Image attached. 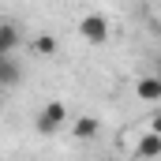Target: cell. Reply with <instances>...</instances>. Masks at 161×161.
<instances>
[{"label":"cell","mask_w":161,"mask_h":161,"mask_svg":"<svg viewBox=\"0 0 161 161\" xmlns=\"http://www.w3.org/2000/svg\"><path fill=\"white\" fill-rule=\"evenodd\" d=\"M19 75H23L19 71V60L15 56H0V86L4 90H15L19 86Z\"/></svg>","instance_id":"4"},{"label":"cell","mask_w":161,"mask_h":161,"mask_svg":"<svg viewBox=\"0 0 161 161\" xmlns=\"http://www.w3.org/2000/svg\"><path fill=\"white\" fill-rule=\"evenodd\" d=\"M56 49H60V45H56V38H53V34H38V38H30V53H34V56H41V60H49Z\"/></svg>","instance_id":"7"},{"label":"cell","mask_w":161,"mask_h":161,"mask_svg":"<svg viewBox=\"0 0 161 161\" xmlns=\"http://www.w3.org/2000/svg\"><path fill=\"white\" fill-rule=\"evenodd\" d=\"M135 97L139 101H161V75H142L135 82Z\"/></svg>","instance_id":"3"},{"label":"cell","mask_w":161,"mask_h":161,"mask_svg":"<svg viewBox=\"0 0 161 161\" xmlns=\"http://www.w3.org/2000/svg\"><path fill=\"white\" fill-rule=\"evenodd\" d=\"M64 124H68V109H64V101H49V105H45V109L38 113L34 127H38L41 135H56Z\"/></svg>","instance_id":"1"},{"label":"cell","mask_w":161,"mask_h":161,"mask_svg":"<svg viewBox=\"0 0 161 161\" xmlns=\"http://www.w3.org/2000/svg\"><path fill=\"white\" fill-rule=\"evenodd\" d=\"M79 34H82V41H90V45H101V41L109 38L105 15H82L79 19Z\"/></svg>","instance_id":"2"},{"label":"cell","mask_w":161,"mask_h":161,"mask_svg":"<svg viewBox=\"0 0 161 161\" xmlns=\"http://www.w3.org/2000/svg\"><path fill=\"white\" fill-rule=\"evenodd\" d=\"M71 135H75L79 142H86V139H94V135H97V120H94V116H79V120L71 124Z\"/></svg>","instance_id":"8"},{"label":"cell","mask_w":161,"mask_h":161,"mask_svg":"<svg viewBox=\"0 0 161 161\" xmlns=\"http://www.w3.org/2000/svg\"><path fill=\"white\" fill-rule=\"evenodd\" d=\"M135 154H139V158H161V135L158 131H146V135L139 139Z\"/></svg>","instance_id":"6"},{"label":"cell","mask_w":161,"mask_h":161,"mask_svg":"<svg viewBox=\"0 0 161 161\" xmlns=\"http://www.w3.org/2000/svg\"><path fill=\"white\" fill-rule=\"evenodd\" d=\"M150 131H158V135H161V113L154 116V120H150Z\"/></svg>","instance_id":"9"},{"label":"cell","mask_w":161,"mask_h":161,"mask_svg":"<svg viewBox=\"0 0 161 161\" xmlns=\"http://www.w3.org/2000/svg\"><path fill=\"white\" fill-rule=\"evenodd\" d=\"M15 49H19V26L4 23L0 26V56H15Z\"/></svg>","instance_id":"5"}]
</instances>
